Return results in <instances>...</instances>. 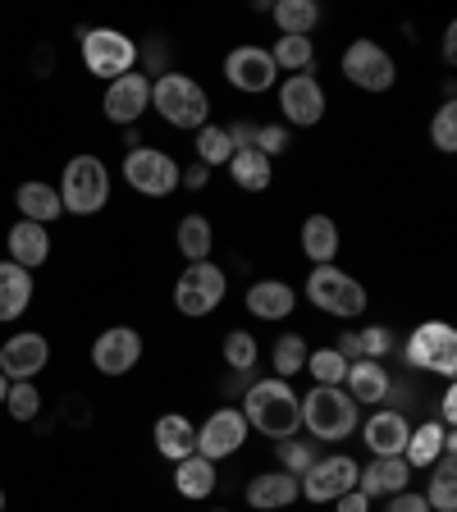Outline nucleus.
Here are the masks:
<instances>
[{"instance_id": "nucleus-20", "label": "nucleus", "mask_w": 457, "mask_h": 512, "mask_svg": "<svg viewBox=\"0 0 457 512\" xmlns=\"http://www.w3.org/2000/svg\"><path fill=\"white\" fill-rule=\"evenodd\" d=\"M298 499H302L298 476H288V471H279V467L247 480V503H252L256 512H284V508H293Z\"/></svg>"}, {"instance_id": "nucleus-21", "label": "nucleus", "mask_w": 457, "mask_h": 512, "mask_svg": "<svg viewBox=\"0 0 457 512\" xmlns=\"http://www.w3.org/2000/svg\"><path fill=\"white\" fill-rule=\"evenodd\" d=\"M444 453H457V435L453 430H444L439 421H426V426H412L407 448H403V462L412 471H430Z\"/></svg>"}, {"instance_id": "nucleus-33", "label": "nucleus", "mask_w": 457, "mask_h": 512, "mask_svg": "<svg viewBox=\"0 0 457 512\" xmlns=\"http://www.w3.org/2000/svg\"><path fill=\"white\" fill-rule=\"evenodd\" d=\"M270 14H275L284 37H311V28L320 23L316 0H279V5H270Z\"/></svg>"}, {"instance_id": "nucleus-8", "label": "nucleus", "mask_w": 457, "mask_h": 512, "mask_svg": "<svg viewBox=\"0 0 457 512\" xmlns=\"http://www.w3.org/2000/svg\"><path fill=\"white\" fill-rule=\"evenodd\" d=\"M224 293H229V275H224L215 261H192V266L174 279V307H179V316H192V320L211 316L224 302Z\"/></svg>"}, {"instance_id": "nucleus-25", "label": "nucleus", "mask_w": 457, "mask_h": 512, "mask_svg": "<svg viewBox=\"0 0 457 512\" xmlns=\"http://www.w3.org/2000/svg\"><path fill=\"white\" fill-rule=\"evenodd\" d=\"M5 247H10V261L23 270H37L51 256V234H46V224H32V220H19L10 229V238H5Z\"/></svg>"}, {"instance_id": "nucleus-3", "label": "nucleus", "mask_w": 457, "mask_h": 512, "mask_svg": "<svg viewBox=\"0 0 457 512\" xmlns=\"http://www.w3.org/2000/svg\"><path fill=\"white\" fill-rule=\"evenodd\" d=\"M357 412H362V407L352 403L343 389H330V384H316V389L302 398V426H307V435L320 439V444H343V439L357 435Z\"/></svg>"}, {"instance_id": "nucleus-30", "label": "nucleus", "mask_w": 457, "mask_h": 512, "mask_svg": "<svg viewBox=\"0 0 457 512\" xmlns=\"http://www.w3.org/2000/svg\"><path fill=\"white\" fill-rule=\"evenodd\" d=\"M215 462L211 458H202V453H192V458H183V462H174V490L183 494V499H211V490H215Z\"/></svg>"}, {"instance_id": "nucleus-5", "label": "nucleus", "mask_w": 457, "mask_h": 512, "mask_svg": "<svg viewBox=\"0 0 457 512\" xmlns=\"http://www.w3.org/2000/svg\"><path fill=\"white\" fill-rule=\"evenodd\" d=\"M307 302L325 316H339V320H357L366 311V288L357 284L352 275H343L339 266H311L307 275Z\"/></svg>"}, {"instance_id": "nucleus-37", "label": "nucleus", "mask_w": 457, "mask_h": 512, "mask_svg": "<svg viewBox=\"0 0 457 512\" xmlns=\"http://www.w3.org/2000/svg\"><path fill=\"white\" fill-rule=\"evenodd\" d=\"M270 60H275V69L307 74L311 60H316V46H311V37H279V42L270 46Z\"/></svg>"}, {"instance_id": "nucleus-16", "label": "nucleus", "mask_w": 457, "mask_h": 512, "mask_svg": "<svg viewBox=\"0 0 457 512\" xmlns=\"http://www.w3.org/2000/svg\"><path fill=\"white\" fill-rule=\"evenodd\" d=\"M46 362H51V343L42 339V334H14V339H5V348H0V375L10 384L19 380H37V375L46 371Z\"/></svg>"}, {"instance_id": "nucleus-14", "label": "nucleus", "mask_w": 457, "mask_h": 512, "mask_svg": "<svg viewBox=\"0 0 457 512\" xmlns=\"http://www.w3.org/2000/svg\"><path fill=\"white\" fill-rule=\"evenodd\" d=\"M275 96L293 128H311L325 119V87H320L316 74H288L284 83L275 87Z\"/></svg>"}, {"instance_id": "nucleus-28", "label": "nucleus", "mask_w": 457, "mask_h": 512, "mask_svg": "<svg viewBox=\"0 0 457 512\" xmlns=\"http://www.w3.org/2000/svg\"><path fill=\"white\" fill-rule=\"evenodd\" d=\"M174 247H179V256H188V266L192 261H211L215 252V224L211 215H183L179 229H174Z\"/></svg>"}, {"instance_id": "nucleus-41", "label": "nucleus", "mask_w": 457, "mask_h": 512, "mask_svg": "<svg viewBox=\"0 0 457 512\" xmlns=\"http://www.w3.org/2000/svg\"><path fill=\"white\" fill-rule=\"evenodd\" d=\"M430 142H435L444 156L457 147V106L453 101H444V106L435 110V119H430Z\"/></svg>"}, {"instance_id": "nucleus-10", "label": "nucleus", "mask_w": 457, "mask_h": 512, "mask_svg": "<svg viewBox=\"0 0 457 512\" xmlns=\"http://www.w3.org/2000/svg\"><path fill=\"white\" fill-rule=\"evenodd\" d=\"M179 174H183L179 160L156 147H133L124 156V179H128V188L142 192V197H170V192L179 188Z\"/></svg>"}, {"instance_id": "nucleus-24", "label": "nucleus", "mask_w": 457, "mask_h": 512, "mask_svg": "<svg viewBox=\"0 0 457 512\" xmlns=\"http://www.w3.org/2000/svg\"><path fill=\"white\" fill-rule=\"evenodd\" d=\"M151 439H156V453L170 462H183L197 453V426H192L183 412H165L156 421V430H151Z\"/></svg>"}, {"instance_id": "nucleus-4", "label": "nucleus", "mask_w": 457, "mask_h": 512, "mask_svg": "<svg viewBox=\"0 0 457 512\" xmlns=\"http://www.w3.org/2000/svg\"><path fill=\"white\" fill-rule=\"evenodd\" d=\"M60 206L69 215H96L110 202V170L101 165V156H74L60 174Z\"/></svg>"}, {"instance_id": "nucleus-45", "label": "nucleus", "mask_w": 457, "mask_h": 512, "mask_svg": "<svg viewBox=\"0 0 457 512\" xmlns=\"http://www.w3.org/2000/svg\"><path fill=\"white\" fill-rule=\"evenodd\" d=\"M453 421H457V389H453V380H448L444 384V398H439V426L453 430Z\"/></svg>"}, {"instance_id": "nucleus-6", "label": "nucleus", "mask_w": 457, "mask_h": 512, "mask_svg": "<svg viewBox=\"0 0 457 512\" xmlns=\"http://www.w3.org/2000/svg\"><path fill=\"white\" fill-rule=\"evenodd\" d=\"M403 357L412 371H430V375H444L453 380L457 371V334L448 320H421L403 343Z\"/></svg>"}, {"instance_id": "nucleus-39", "label": "nucleus", "mask_w": 457, "mask_h": 512, "mask_svg": "<svg viewBox=\"0 0 457 512\" xmlns=\"http://www.w3.org/2000/svg\"><path fill=\"white\" fill-rule=\"evenodd\" d=\"M220 352H224V366H229V371L247 375L256 366V352H261V348H256V339L247 330H229V334H224V348Z\"/></svg>"}, {"instance_id": "nucleus-32", "label": "nucleus", "mask_w": 457, "mask_h": 512, "mask_svg": "<svg viewBox=\"0 0 457 512\" xmlns=\"http://www.w3.org/2000/svg\"><path fill=\"white\" fill-rule=\"evenodd\" d=\"M430 512H457V458L444 453V458L430 467V490H426Z\"/></svg>"}, {"instance_id": "nucleus-34", "label": "nucleus", "mask_w": 457, "mask_h": 512, "mask_svg": "<svg viewBox=\"0 0 457 512\" xmlns=\"http://www.w3.org/2000/svg\"><path fill=\"white\" fill-rule=\"evenodd\" d=\"M192 147H197V165H206V170H220V165H229V156H234V142H229L224 124H202L197 138H192Z\"/></svg>"}, {"instance_id": "nucleus-9", "label": "nucleus", "mask_w": 457, "mask_h": 512, "mask_svg": "<svg viewBox=\"0 0 457 512\" xmlns=\"http://www.w3.org/2000/svg\"><path fill=\"white\" fill-rule=\"evenodd\" d=\"M343 78H348L352 87H362V92H389V87L398 83V64L394 55L384 51L380 42H371V37H357V42L343 51Z\"/></svg>"}, {"instance_id": "nucleus-13", "label": "nucleus", "mask_w": 457, "mask_h": 512, "mask_svg": "<svg viewBox=\"0 0 457 512\" xmlns=\"http://www.w3.org/2000/svg\"><path fill=\"white\" fill-rule=\"evenodd\" d=\"M243 444H247V421L238 407H215L202 426H197V453L211 462L234 458Z\"/></svg>"}, {"instance_id": "nucleus-29", "label": "nucleus", "mask_w": 457, "mask_h": 512, "mask_svg": "<svg viewBox=\"0 0 457 512\" xmlns=\"http://www.w3.org/2000/svg\"><path fill=\"white\" fill-rule=\"evenodd\" d=\"M32 302V270L0 261V320H19Z\"/></svg>"}, {"instance_id": "nucleus-40", "label": "nucleus", "mask_w": 457, "mask_h": 512, "mask_svg": "<svg viewBox=\"0 0 457 512\" xmlns=\"http://www.w3.org/2000/svg\"><path fill=\"white\" fill-rule=\"evenodd\" d=\"M389 352H394V330H389V325H366V330H357V357L384 362Z\"/></svg>"}, {"instance_id": "nucleus-49", "label": "nucleus", "mask_w": 457, "mask_h": 512, "mask_svg": "<svg viewBox=\"0 0 457 512\" xmlns=\"http://www.w3.org/2000/svg\"><path fill=\"white\" fill-rule=\"evenodd\" d=\"M5 394H10V380H5V375H0V403H5Z\"/></svg>"}, {"instance_id": "nucleus-15", "label": "nucleus", "mask_w": 457, "mask_h": 512, "mask_svg": "<svg viewBox=\"0 0 457 512\" xmlns=\"http://www.w3.org/2000/svg\"><path fill=\"white\" fill-rule=\"evenodd\" d=\"M142 362V334L133 325H110L92 343V366L101 375H128Z\"/></svg>"}, {"instance_id": "nucleus-12", "label": "nucleus", "mask_w": 457, "mask_h": 512, "mask_svg": "<svg viewBox=\"0 0 457 512\" xmlns=\"http://www.w3.org/2000/svg\"><path fill=\"white\" fill-rule=\"evenodd\" d=\"M224 78H229V87L234 92H247V96H261L270 92V87L279 83V69L275 60H270L266 46H234V51L224 55Z\"/></svg>"}, {"instance_id": "nucleus-46", "label": "nucleus", "mask_w": 457, "mask_h": 512, "mask_svg": "<svg viewBox=\"0 0 457 512\" xmlns=\"http://www.w3.org/2000/svg\"><path fill=\"white\" fill-rule=\"evenodd\" d=\"M334 512H371V499L362 490H348L343 499H334Z\"/></svg>"}, {"instance_id": "nucleus-18", "label": "nucleus", "mask_w": 457, "mask_h": 512, "mask_svg": "<svg viewBox=\"0 0 457 512\" xmlns=\"http://www.w3.org/2000/svg\"><path fill=\"white\" fill-rule=\"evenodd\" d=\"M407 435H412V421L398 407H375L362 421V444L371 448V458H403Z\"/></svg>"}, {"instance_id": "nucleus-23", "label": "nucleus", "mask_w": 457, "mask_h": 512, "mask_svg": "<svg viewBox=\"0 0 457 512\" xmlns=\"http://www.w3.org/2000/svg\"><path fill=\"white\" fill-rule=\"evenodd\" d=\"M293 307H298V293L284 279H256L247 288V316H256V320H288Z\"/></svg>"}, {"instance_id": "nucleus-50", "label": "nucleus", "mask_w": 457, "mask_h": 512, "mask_svg": "<svg viewBox=\"0 0 457 512\" xmlns=\"http://www.w3.org/2000/svg\"><path fill=\"white\" fill-rule=\"evenodd\" d=\"M0 512H5V490H0Z\"/></svg>"}, {"instance_id": "nucleus-17", "label": "nucleus", "mask_w": 457, "mask_h": 512, "mask_svg": "<svg viewBox=\"0 0 457 512\" xmlns=\"http://www.w3.org/2000/svg\"><path fill=\"white\" fill-rule=\"evenodd\" d=\"M106 119L119 128H133L151 110V78L147 74H124L115 83H106Z\"/></svg>"}, {"instance_id": "nucleus-7", "label": "nucleus", "mask_w": 457, "mask_h": 512, "mask_svg": "<svg viewBox=\"0 0 457 512\" xmlns=\"http://www.w3.org/2000/svg\"><path fill=\"white\" fill-rule=\"evenodd\" d=\"M83 64H87V74L115 83V78L138 69V42L119 28H87L83 32Z\"/></svg>"}, {"instance_id": "nucleus-2", "label": "nucleus", "mask_w": 457, "mask_h": 512, "mask_svg": "<svg viewBox=\"0 0 457 512\" xmlns=\"http://www.w3.org/2000/svg\"><path fill=\"white\" fill-rule=\"evenodd\" d=\"M151 110H160V119L170 128H192L197 133L202 124H211V96H206V87L188 74H174V69H165L151 83Z\"/></svg>"}, {"instance_id": "nucleus-11", "label": "nucleus", "mask_w": 457, "mask_h": 512, "mask_svg": "<svg viewBox=\"0 0 457 512\" xmlns=\"http://www.w3.org/2000/svg\"><path fill=\"white\" fill-rule=\"evenodd\" d=\"M357 462L348 458V453H330V458H316L307 471L298 476V485H302V499L307 503H334V499H343L348 490H357Z\"/></svg>"}, {"instance_id": "nucleus-51", "label": "nucleus", "mask_w": 457, "mask_h": 512, "mask_svg": "<svg viewBox=\"0 0 457 512\" xmlns=\"http://www.w3.org/2000/svg\"><path fill=\"white\" fill-rule=\"evenodd\" d=\"M215 512H229V508H215Z\"/></svg>"}, {"instance_id": "nucleus-38", "label": "nucleus", "mask_w": 457, "mask_h": 512, "mask_svg": "<svg viewBox=\"0 0 457 512\" xmlns=\"http://www.w3.org/2000/svg\"><path fill=\"white\" fill-rule=\"evenodd\" d=\"M302 371H311V380L316 384H330V389H343V375H348V362H343L334 348H316L307 352V366Z\"/></svg>"}, {"instance_id": "nucleus-19", "label": "nucleus", "mask_w": 457, "mask_h": 512, "mask_svg": "<svg viewBox=\"0 0 457 512\" xmlns=\"http://www.w3.org/2000/svg\"><path fill=\"white\" fill-rule=\"evenodd\" d=\"M343 394H348L357 407H375L394 394V375H389L384 362L357 357V362H348V375H343Z\"/></svg>"}, {"instance_id": "nucleus-42", "label": "nucleus", "mask_w": 457, "mask_h": 512, "mask_svg": "<svg viewBox=\"0 0 457 512\" xmlns=\"http://www.w3.org/2000/svg\"><path fill=\"white\" fill-rule=\"evenodd\" d=\"M5 407H10L14 421H32V416H37V407H42V394L32 389V380H19V384H10Z\"/></svg>"}, {"instance_id": "nucleus-43", "label": "nucleus", "mask_w": 457, "mask_h": 512, "mask_svg": "<svg viewBox=\"0 0 457 512\" xmlns=\"http://www.w3.org/2000/svg\"><path fill=\"white\" fill-rule=\"evenodd\" d=\"M256 151H261V156H284L288 147H293V133H288L284 124H256V142H252Z\"/></svg>"}, {"instance_id": "nucleus-48", "label": "nucleus", "mask_w": 457, "mask_h": 512, "mask_svg": "<svg viewBox=\"0 0 457 512\" xmlns=\"http://www.w3.org/2000/svg\"><path fill=\"white\" fill-rule=\"evenodd\" d=\"M444 64H457V28L453 23L444 28Z\"/></svg>"}, {"instance_id": "nucleus-22", "label": "nucleus", "mask_w": 457, "mask_h": 512, "mask_svg": "<svg viewBox=\"0 0 457 512\" xmlns=\"http://www.w3.org/2000/svg\"><path fill=\"white\" fill-rule=\"evenodd\" d=\"M407 485H412V467H407L403 458H371L357 471V490H362L366 499H394Z\"/></svg>"}, {"instance_id": "nucleus-47", "label": "nucleus", "mask_w": 457, "mask_h": 512, "mask_svg": "<svg viewBox=\"0 0 457 512\" xmlns=\"http://www.w3.org/2000/svg\"><path fill=\"white\" fill-rule=\"evenodd\" d=\"M179 183H183V188H192V192H202L206 183H211V170H206V165H192V170L179 174Z\"/></svg>"}, {"instance_id": "nucleus-35", "label": "nucleus", "mask_w": 457, "mask_h": 512, "mask_svg": "<svg viewBox=\"0 0 457 512\" xmlns=\"http://www.w3.org/2000/svg\"><path fill=\"white\" fill-rule=\"evenodd\" d=\"M307 339L302 334H279L275 339V348H270V366H275V375L279 380H293V375L307 366Z\"/></svg>"}, {"instance_id": "nucleus-31", "label": "nucleus", "mask_w": 457, "mask_h": 512, "mask_svg": "<svg viewBox=\"0 0 457 512\" xmlns=\"http://www.w3.org/2000/svg\"><path fill=\"white\" fill-rule=\"evenodd\" d=\"M224 170H229V179H234L243 192H266V188H270V179H275V165H270V156H261L256 147L234 151Z\"/></svg>"}, {"instance_id": "nucleus-26", "label": "nucleus", "mask_w": 457, "mask_h": 512, "mask_svg": "<svg viewBox=\"0 0 457 512\" xmlns=\"http://www.w3.org/2000/svg\"><path fill=\"white\" fill-rule=\"evenodd\" d=\"M298 243L311 266H334V256H339V224L330 215H307Z\"/></svg>"}, {"instance_id": "nucleus-1", "label": "nucleus", "mask_w": 457, "mask_h": 512, "mask_svg": "<svg viewBox=\"0 0 457 512\" xmlns=\"http://www.w3.org/2000/svg\"><path fill=\"white\" fill-rule=\"evenodd\" d=\"M238 412H243L247 430H261L266 439H288L302 430V394L279 375L247 384Z\"/></svg>"}, {"instance_id": "nucleus-27", "label": "nucleus", "mask_w": 457, "mask_h": 512, "mask_svg": "<svg viewBox=\"0 0 457 512\" xmlns=\"http://www.w3.org/2000/svg\"><path fill=\"white\" fill-rule=\"evenodd\" d=\"M14 206H19V215H23V220H32V224H51V220H60V215H64L55 183H37V179L19 183Z\"/></svg>"}, {"instance_id": "nucleus-36", "label": "nucleus", "mask_w": 457, "mask_h": 512, "mask_svg": "<svg viewBox=\"0 0 457 512\" xmlns=\"http://www.w3.org/2000/svg\"><path fill=\"white\" fill-rule=\"evenodd\" d=\"M275 458H279V471H288V476H302V471H307L311 462L320 458V448H316V439L288 435V439H275Z\"/></svg>"}, {"instance_id": "nucleus-44", "label": "nucleus", "mask_w": 457, "mask_h": 512, "mask_svg": "<svg viewBox=\"0 0 457 512\" xmlns=\"http://www.w3.org/2000/svg\"><path fill=\"white\" fill-rule=\"evenodd\" d=\"M384 512H430L426 494H416V490H398L394 499H389V508Z\"/></svg>"}]
</instances>
